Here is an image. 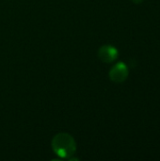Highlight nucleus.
I'll return each mask as SVG.
<instances>
[{
	"mask_svg": "<svg viewBox=\"0 0 160 161\" xmlns=\"http://www.w3.org/2000/svg\"><path fill=\"white\" fill-rule=\"evenodd\" d=\"M52 149L54 153L61 158L70 159L76 152V142L68 133H58L52 140Z\"/></svg>",
	"mask_w": 160,
	"mask_h": 161,
	"instance_id": "f257e3e1",
	"label": "nucleus"
},
{
	"mask_svg": "<svg viewBox=\"0 0 160 161\" xmlns=\"http://www.w3.org/2000/svg\"><path fill=\"white\" fill-rule=\"evenodd\" d=\"M119 56V51L117 48L110 44H105L101 46L98 50V58L101 61L105 63H111L117 59Z\"/></svg>",
	"mask_w": 160,
	"mask_h": 161,
	"instance_id": "7ed1b4c3",
	"label": "nucleus"
},
{
	"mask_svg": "<svg viewBox=\"0 0 160 161\" xmlns=\"http://www.w3.org/2000/svg\"><path fill=\"white\" fill-rule=\"evenodd\" d=\"M128 75H129L128 67L124 62L122 61L117 62L114 66H112L108 74L110 80L115 83H122L125 81L126 78L128 77Z\"/></svg>",
	"mask_w": 160,
	"mask_h": 161,
	"instance_id": "f03ea898",
	"label": "nucleus"
},
{
	"mask_svg": "<svg viewBox=\"0 0 160 161\" xmlns=\"http://www.w3.org/2000/svg\"><path fill=\"white\" fill-rule=\"evenodd\" d=\"M135 4H141V3H142L144 0H132Z\"/></svg>",
	"mask_w": 160,
	"mask_h": 161,
	"instance_id": "20e7f679",
	"label": "nucleus"
}]
</instances>
